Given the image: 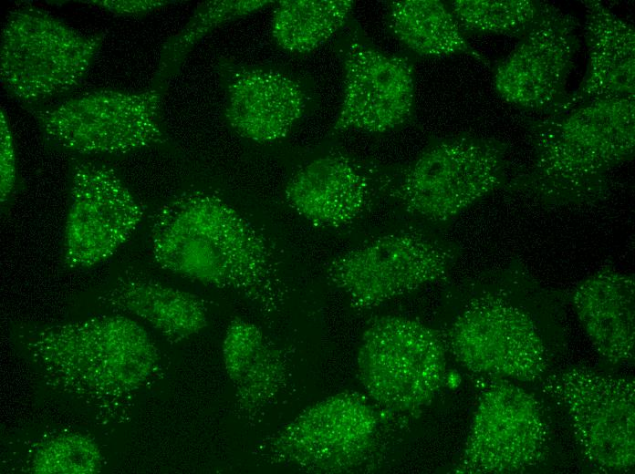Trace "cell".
<instances>
[{
    "instance_id": "26",
    "label": "cell",
    "mask_w": 635,
    "mask_h": 474,
    "mask_svg": "<svg viewBox=\"0 0 635 474\" xmlns=\"http://www.w3.org/2000/svg\"><path fill=\"white\" fill-rule=\"evenodd\" d=\"M23 463L26 472L35 474H94L101 470L102 457L89 437L66 431L36 441Z\"/></svg>"
},
{
    "instance_id": "20",
    "label": "cell",
    "mask_w": 635,
    "mask_h": 474,
    "mask_svg": "<svg viewBox=\"0 0 635 474\" xmlns=\"http://www.w3.org/2000/svg\"><path fill=\"white\" fill-rule=\"evenodd\" d=\"M98 300L144 320L171 343L190 338L208 324V309L200 297L140 275L120 276Z\"/></svg>"
},
{
    "instance_id": "23",
    "label": "cell",
    "mask_w": 635,
    "mask_h": 474,
    "mask_svg": "<svg viewBox=\"0 0 635 474\" xmlns=\"http://www.w3.org/2000/svg\"><path fill=\"white\" fill-rule=\"evenodd\" d=\"M271 34L284 50L308 53L327 42L349 21L352 0H280L276 2Z\"/></svg>"
},
{
    "instance_id": "7",
    "label": "cell",
    "mask_w": 635,
    "mask_h": 474,
    "mask_svg": "<svg viewBox=\"0 0 635 474\" xmlns=\"http://www.w3.org/2000/svg\"><path fill=\"white\" fill-rule=\"evenodd\" d=\"M165 91L99 89L34 109L46 139L78 154H123L168 141L162 122Z\"/></svg>"
},
{
    "instance_id": "21",
    "label": "cell",
    "mask_w": 635,
    "mask_h": 474,
    "mask_svg": "<svg viewBox=\"0 0 635 474\" xmlns=\"http://www.w3.org/2000/svg\"><path fill=\"white\" fill-rule=\"evenodd\" d=\"M224 369L239 412L254 416L269 405L285 380L282 357L256 325L241 317L229 323L223 341Z\"/></svg>"
},
{
    "instance_id": "15",
    "label": "cell",
    "mask_w": 635,
    "mask_h": 474,
    "mask_svg": "<svg viewBox=\"0 0 635 474\" xmlns=\"http://www.w3.org/2000/svg\"><path fill=\"white\" fill-rule=\"evenodd\" d=\"M344 91L331 132H384L414 108V69L405 57L353 41L342 55Z\"/></svg>"
},
{
    "instance_id": "18",
    "label": "cell",
    "mask_w": 635,
    "mask_h": 474,
    "mask_svg": "<svg viewBox=\"0 0 635 474\" xmlns=\"http://www.w3.org/2000/svg\"><path fill=\"white\" fill-rule=\"evenodd\" d=\"M582 2L586 8L584 34L588 55L587 71L575 92L568 94L562 104L547 111L593 99H635L633 26L611 12L600 1Z\"/></svg>"
},
{
    "instance_id": "8",
    "label": "cell",
    "mask_w": 635,
    "mask_h": 474,
    "mask_svg": "<svg viewBox=\"0 0 635 474\" xmlns=\"http://www.w3.org/2000/svg\"><path fill=\"white\" fill-rule=\"evenodd\" d=\"M444 343L423 323L398 315L374 321L357 355L358 374L368 394L399 412L428 405L445 379Z\"/></svg>"
},
{
    "instance_id": "5",
    "label": "cell",
    "mask_w": 635,
    "mask_h": 474,
    "mask_svg": "<svg viewBox=\"0 0 635 474\" xmlns=\"http://www.w3.org/2000/svg\"><path fill=\"white\" fill-rule=\"evenodd\" d=\"M103 38L80 33L35 5H19L1 32V85L25 105L66 94L84 79Z\"/></svg>"
},
{
    "instance_id": "27",
    "label": "cell",
    "mask_w": 635,
    "mask_h": 474,
    "mask_svg": "<svg viewBox=\"0 0 635 474\" xmlns=\"http://www.w3.org/2000/svg\"><path fill=\"white\" fill-rule=\"evenodd\" d=\"M0 195L1 203L10 198L16 180V151L7 116L3 108L0 113Z\"/></svg>"
},
{
    "instance_id": "1",
    "label": "cell",
    "mask_w": 635,
    "mask_h": 474,
    "mask_svg": "<svg viewBox=\"0 0 635 474\" xmlns=\"http://www.w3.org/2000/svg\"><path fill=\"white\" fill-rule=\"evenodd\" d=\"M150 239L161 268L234 292L265 315L280 310L286 293L273 243L215 193L190 190L172 198L154 213Z\"/></svg>"
},
{
    "instance_id": "12",
    "label": "cell",
    "mask_w": 635,
    "mask_h": 474,
    "mask_svg": "<svg viewBox=\"0 0 635 474\" xmlns=\"http://www.w3.org/2000/svg\"><path fill=\"white\" fill-rule=\"evenodd\" d=\"M143 214L141 205L112 168L77 160L70 170L64 264L86 268L109 258L131 236Z\"/></svg>"
},
{
    "instance_id": "6",
    "label": "cell",
    "mask_w": 635,
    "mask_h": 474,
    "mask_svg": "<svg viewBox=\"0 0 635 474\" xmlns=\"http://www.w3.org/2000/svg\"><path fill=\"white\" fill-rule=\"evenodd\" d=\"M510 286L483 290L462 306L447 333L457 361L481 375L533 382L547 367L543 330Z\"/></svg>"
},
{
    "instance_id": "14",
    "label": "cell",
    "mask_w": 635,
    "mask_h": 474,
    "mask_svg": "<svg viewBox=\"0 0 635 474\" xmlns=\"http://www.w3.org/2000/svg\"><path fill=\"white\" fill-rule=\"evenodd\" d=\"M578 23L544 2L542 11L515 48L493 70L497 95L520 109L543 113L563 103L580 43Z\"/></svg>"
},
{
    "instance_id": "10",
    "label": "cell",
    "mask_w": 635,
    "mask_h": 474,
    "mask_svg": "<svg viewBox=\"0 0 635 474\" xmlns=\"http://www.w3.org/2000/svg\"><path fill=\"white\" fill-rule=\"evenodd\" d=\"M457 258L458 249L449 242L398 232L334 257L326 276L354 308L368 309L443 278Z\"/></svg>"
},
{
    "instance_id": "22",
    "label": "cell",
    "mask_w": 635,
    "mask_h": 474,
    "mask_svg": "<svg viewBox=\"0 0 635 474\" xmlns=\"http://www.w3.org/2000/svg\"><path fill=\"white\" fill-rule=\"evenodd\" d=\"M388 24L405 46L424 57L466 54L488 66L466 41L449 6L438 0H401L389 5Z\"/></svg>"
},
{
    "instance_id": "19",
    "label": "cell",
    "mask_w": 635,
    "mask_h": 474,
    "mask_svg": "<svg viewBox=\"0 0 635 474\" xmlns=\"http://www.w3.org/2000/svg\"><path fill=\"white\" fill-rule=\"evenodd\" d=\"M634 288L633 275L607 266L581 281L570 295L592 345L614 365L634 359Z\"/></svg>"
},
{
    "instance_id": "24",
    "label": "cell",
    "mask_w": 635,
    "mask_h": 474,
    "mask_svg": "<svg viewBox=\"0 0 635 474\" xmlns=\"http://www.w3.org/2000/svg\"><path fill=\"white\" fill-rule=\"evenodd\" d=\"M271 0H211L197 5L183 27L162 45L151 88L167 90L186 57L209 33L220 26L275 4Z\"/></svg>"
},
{
    "instance_id": "4",
    "label": "cell",
    "mask_w": 635,
    "mask_h": 474,
    "mask_svg": "<svg viewBox=\"0 0 635 474\" xmlns=\"http://www.w3.org/2000/svg\"><path fill=\"white\" fill-rule=\"evenodd\" d=\"M508 145L499 139L457 135L437 139L384 182L409 213L448 222L508 180Z\"/></svg>"
},
{
    "instance_id": "9",
    "label": "cell",
    "mask_w": 635,
    "mask_h": 474,
    "mask_svg": "<svg viewBox=\"0 0 635 474\" xmlns=\"http://www.w3.org/2000/svg\"><path fill=\"white\" fill-rule=\"evenodd\" d=\"M543 391L566 411L578 446L598 470L635 465V381L587 367L549 375Z\"/></svg>"
},
{
    "instance_id": "17",
    "label": "cell",
    "mask_w": 635,
    "mask_h": 474,
    "mask_svg": "<svg viewBox=\"0 0 635 474\" xmlns=\"http://www.w3.org/2000/svg\"><path fill=\"white\" fill-rule=\"evenodd\" d=\"M372 175L340 152L309 161L288 180L287 204L311 224L338 228L354 222L369 207L374 192Z\"/></svg>"
},
{
    "instance_id": "2",
    "label": "cell",
    "mask_w": 635,
    "mask_h": 474,
    "mask_svg": "<svg viewBox=\"0 0 635 474\" xmlns=\"http://www.w3.org/2000/svg\"><path fill=\"white\" fill-rule=\"evenodd\" d=\"M17 341L45 384L101 425L127 421L161 366L149 334L120 314L36 325L21 330Z\"/></svg>"
},
{
    "instance_id": "16",
    "label": "cell",
    "mask_w": 635,
    "mask_h": 474,
    "mask_svg": "<svg viewBox=\"0 0 635 474\" xmlns=\"http://www.w3.org/2000/svg\"><path fill=\"white\" fill-rule=\"evenodd\" d=\"M216 71L224 93L226 124L255 142L285 138L303 117L306 94L287 74L221 58Z\"/></svg>"
},
{
    "instance_id": "25",
    "label": "cell",
    "mask_w": 635,
    "mask_h": 474,
    "mask_svg": "<svg viewBox=\"0 0 635 474\" xmlns=\"http://www.w3.org/2000/svg\"><path fill=\"white\" fill-rule=\"evenodd\" d=\"M536 0H455L449 8L461 31L521 38L539 16Z\"/></svg>"
},
{
    "instance_id": "3",
    "label": "cell",
    "mask_w": 635,
    "mask_h": 474,
    "mask_svg": "<svg viewBox=\"0 0 635 474\" xmlns=\"http://www.w3.org/2000/svg\"><path fill=\"white\" fill-rule=\"evenodd\" d=\"M530 164L503 188L544 207L594 205L635 152V99L588 100L524 119Z\"/></svg>"
},
{
    "instance_id": "28",
    "label": "cell",
    "mask_w": 635,
    "mask_h": 474,
    "mask_svg": "<svg viewBox=\"0 0 635 474\" xmlns=\"http://www.w3.org/2000/svg\"><path fill=\"white\" fill-rule=\"evenodd\" d=\"M120 15H138L163 7L175 1L162 0H88L81 1Z\"/></svg>"
},
{
    "instance_id": "11",
    "label": "cell",
    "mask_w": 635,
    "mask_h": 474,
    "mask_svg": "<svg viewBox=\"0 0 635 474\" xmlns=\"http://www.w3.org/2000/svg\"><path fill=\"white\" fill-rule=\"evenodd\" d=\"M377 428L371 407L359 394L343 392L304 409L262 440L264 460L308 473H344L358 466Z\"/></svg>"
},
{
    "instance_id": "13",
    "label": "cell",
    "mask_w": 635,
    "mask_h": 474,
    "mask_svg": "<svg viewBox=\"0 0 635 474\" xmlns=\"http://www.w3.org/2000/svg\"><path fill=\"white\" fill-rule=\"evenodd\" d=\"M548 439L543 408L533 395L511 384L494 386L478 404L454 472L527 470L543 460Z\"/></svg>"
}]
</instances>
